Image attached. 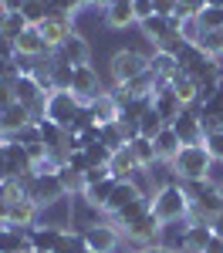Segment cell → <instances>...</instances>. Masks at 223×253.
Instances as JSON below:
<instances>
[{
	"label": "cell",
	"mask_w": 223,
	"mask_h": 253,
	"mask_svg": "<svg viewBox=\"0 0 223 253\" xmlns=\"http://www.w3.org/2000/svg\"><path fill=\"white\" fill-rule=\"evenodd\" d=\"M135 199H142V189L132 182V179H125V182H119V186H115V193H112V199H108L105 213L115 216L119 210H125V206H129V203H135ZM145 199H149V196H145Z\"/></svg>",
	"instance_id": "cell-21"
},
{
	"label": "cell",
	"mask_w": 223,
	"mask_h": 253,
	"mask_svg": "<svg viewBox=\"0 0 223 253\" xmlns=\"http://www.w3.org/2000/svg\"><path fill=\"white\" fill-rule=\"evenodd\" d=\"M71 95L78 98L81 105L95 101L98 95H105V84H101V75L91 68V64H81L75 68V81H71Z\"/></svg>",
	"instance_id": "cell-6"
},
{
	"label": "cell",
	"mask_w": 223,
	"mask_h": 253,
	"mask_svg": "<svg viewBox=\"0 0 223 253\" xmlns=\"http://www.w3.org/2000/svg\"><path fill=\"white\" fill-rule=\"evenodd\" d=\"M203 145L213 156V162H223V132H210V135L203 138Z\"/></svg>",
	"instance_id": "cell-41"
},
{
	"label": "cell",
	"mask_w": 223,
	"mask_h": 253,
	"mask_svg": "<svg viewBox=\"0 0 223 253\" xmlns=\"http://www.w3.org/2000/svg\"><path fill=\"white\" fill-rule=\"evenodd\" d=\"M169 128L176 132V138H179L182 145H203V138H206L203 122H200V112H196V108H182L179 115L169 122Z\"/></svg>",
	"instance_id": "cell-7"
},
{
	"label": "cell",
	"mask_w": 223,
	"mask_h": 253,
	"mask_svg": "<svg viewBox=\"0 0 223 253\" xmlns=\"http://www.w3.org/2000/svg\"><path fill=\"white\" fill-rule=\"evenodd\" d=\"M108 71H112V81L115 84H129L132 78H139V75L149 71V54H142L135 47H122V51L112 54Z\"/></svg>",
	"instance_id": "cell-3"
},
{
	"label": "cell",
	"mask_w": 223,
	"mask_h": 253,
	"mask_svg": "<svg viewBox=\"0 0 223 253\" xmlns=\"http://www.w3.org/2000/svg\"><path fill=\"white\" fill-rule=\"evenodd\" d=\"M142 166L135 162V156L129 152V145L125 149H119V152H112V159H108V172L115 175L119 182H125V179H135V172H139Z\"/></svg>",
	"instance_id": "cell-20"
},
{
	"label": "cell",
	"mask_w": 223,
	"mask_h": 253,
	"mask_svg": "<svg viewBox=\"0 0 223 253\" xmlns=\"http://www.w3.org/2000/svg\"><path fill=\"white\" fill-rule=\"evenodd\" d=\"M41 223V203L34 199H17L10 203V216H7V226H20V230H31Z\"/></svg>",
	"instance_id": "cell-13"
},
{
	"label": "cell",
	"mask_w": 223,
	"mask_h": 253,
	"mask_svg": "<svg viewBox=\"0 0 223 253\" xmlns=\"http://www.w3.org/2000/svg\"><path fill=\"white\" fill-rule=\"evenodd\" d=\"M85 159H88V166H91V169H95V166H108L112 149H108V145H101V142H91V145H85Z\"/></svg>",
	"instance_id": "cell-39"
},
{
	"label": "cell",
	"mask_w": 223,
	"mask_h": 253,
	"mask_svg": "<svg viewBox=\"0 0 223 253\" xmlns=\"http://www.w3.org/2000/svg\"><path fill=\"white\" fill-rule=\"evenodd\" d=\"M200 47L206 58H223V27L220 31H206L200 38Z\"/></svg>",
	"instance_id": "cell-38"
},
{
	"label": "cell",
	"mask_w": 223,
	"mask_h": 253,
	"mask_svg": "<svg viewBox=\"0 0 223 253\" xmlns=\"http://www.w3.org/2000/svg\"><path fill=\"white\" fill-rule=\"evenodd\" d=\"M115 0H91V7H98V10H105V7H112Z\"/></svg>",
	"instance_id": "cell-54"
},
{
	"label": "cell",
	"mask_w": 223,
	"mask_h": 253,
	"mask_svg": "<svg viewBox=\"0 0 223 253\" xmlns=\"http://www.w3.org/2000/svg\"><path fill=\"white\" fill-rule=\"evenodd\" d=\"M64 166H68L71 172H81V175L91 169V166H88V159H85V149H78V152H68V156H64Z\"/></svg>",
	"instance_id": "cell-42"
},
{
	"label": "cell",
	"mask_w": 223,
	"mask_h": 253,
	"mask_svg": "<svg viewBox=\"0 0 223 253\" xmlns=\"http://www.w3.org/2000/svg\"><path fill=\"white\" fill-rule=\"evenodd\" d=\"M88 125H98V122H95V115H91V108H88V105H81L68 132H81V128H88Z\"/></svg>",
	"instance_id": "cell-43"
},
{
	"label": "cell",
	"mask_w": 223,
	"mask_h": 253,
	"mask_svg": "<svg viewBox=\"0 0 223 253\" xmlns=\"http://www.w3.org/2000/svg\"><path fill=\"white\" fill-rule=\"evenodd\" d=\"M105 179H112L108 166H95V169H88V172H85V189L95 186V182H105Z\"/></svg>",
	"instance_id": "cell-44"
},
{
	"label": "cell",
	"mask_w": 223,
	"mask_h": 253,
	"mask_svg": "<svg viewBox=\"0 0 223 253\" xmlns=\"http://www.w3.org/2000/svg\"><path fill=\"white\" fill-rule=\"evenodd\" d=\"M182 7H186L189 14H200L203 7H206V0H182Z\"/></svg>",
	"instance_id": "cell-52"
},
{
	"label": "cell",
	"mask_w": 223,
	"mask_h": 253,
	"mask_svg": "<svg viewBox=\"0 0 223 253\" xmlns=\"http://www.w3.org/2000/svg\"><path fill=\"white\" fill-rule=\"evenodd\" d=\"M169 169H173V175L179 182H203L213 172V156L206 152V145H182L173 156Z\"/></svg>",
	"instance_id": "cell-2"
},
{
	"label": "cell",
	"mask_w": 223,
	"mask_h": 253,
	"mask_svg": "<svg viewBox=\"0 0 223 253\" xmlns=\"http://www.w3.org/2000/svg\"><path fill=\"white\" fill-rule=\"evenodd\" d=\"M139 27H142V34H145V41H149L152 47H159L166 38H173V34L179 31V27L173 24V17H162V14H152V17H145Z\"/></svg>",
	"instance_id": "cell-14"
},
{
	"label": "cell",
	"mask_w": 223,
	"mask_h": 253,
	"mask_svg": "<svg viewBox=\"0 0 223 253\" xmlns=\"http://www.w3.org/2000/svg\"><path fill=\"white\" fill-rule=\"evenodd\" d=\"M31 122H34V118H31V108H27V105H20V101H14L10 108H3V112H0V128H3L0 135H17L20 128H24V125H31Z\"/></svg>",
	"instance_id": "cell-16"
},
{
	"label": "cell",
	"mask_w": 223,
	"mask_h": 253,
	"mask_svg": "<svg viewBox=\"0 0 223 253\" xmlns=\"http://www.w3.org/2000/svg\"><path fill=\"white\" fill-rule=\"evenodd\" d=\"M71 81H75V68L58 58L51 68V91H71Z\"/></svg>",
	"instance_id": "cell-32"
},
{
	"label": "cell",
	"mask_w": 223,
	"mask_h": 253,
	"mask_svg": "<svg viewBox=\"0 0 223 253\" xmlns=\"http://www.w3.org/2000/svg\"><path fill=\"white\" fill-rule=\"evenodd\" d=\"M71 196H64V199H54V203H47V206H41V226H54V230H71Z\"/></svg>",
	"instance_id": "cell-11"
},
{
	"label": "cell",
	"mask_w": 223,
	"mask_h": 253,
	"mask_svg": "<svg viewBox=\"0 0 223 253\" xmlns=\"http://www.w3.org/2000/svg\"><path fill=\"white\" fill-rule=\"evenodd\" d=\"M162 128H166V122H162V115L156 108H149V112L139 118V135H145V138H156Z\"/></svg>",
	"instance_id": "cell-36"
},
{
	"label": "cell",
	"mask_w": 223,
	"mask_h": 253,
	"mask_svg": "<svg viewBox=\"0 0 223 253\" xmlns=\"http://www.w3.org/2000/svg\"><path fill=\"white\" fill-rule=\"evenodd\" d=\"M88 108H91V115L98 125H108V122H119V101L112 98V91H105L98 95L95 101H88Z\"/></svg>",
	"instance_id": "cell-24"
},
{
	"label": "cell",
	"mask_w": 223,
	"mask_h": 253,
	"mask_svg": "<svg viewBox=\"0 0 223 253\" xmlns=\"http://www.w3.org/2000/svg\"><path fill=\"white\" fill-rule=\"evenodd\" d=\"M64 196H68V189H64V182H61L58 172H54V175H38V172H34L27 199H34V203H41V206H47V203L64 199Z\"/></svg>",
	"instance_id": "cell-9"
},
{
	"label": "cell",
	"mask_w": 223,
	"mask_h": 253,
	"mask_svg": "<svg viewBox=\"0 0 223 253\" xmlns=\"http://www.w3.org/2000/svg\"><path fill=\"white\" fill-rule=\"evenodd\" d=\"M115 186H119V179L112 175V179H105V182L88 186V189L81 193V199H85L91 210H101V213H105V206H108V199H112V193H115Z\"/></svg>",
	"instance_id": "cell-22"
},
{
	"label": "cell",
	"mask_w": 223,
	"mask_h": 253,
	"mask_svg": "<svg viewBox=\"0 0 223 253\" xmlns=\"http://www.w3.org/2000/svg\"><path fill=\"white\" fill-rule=\"evenodd\" d=\"M54 253H88V243H85V233L81 230H64L58 240Z\"/></svg>",
	"instance_id": "cell-33"
},
{
	"label": "cell",
	"mask_w": 223,
	"mask_h": 253,
	"mask_svg": "<svg viewBox=\"0 0 223 253\" xmlns=\"http://www.w3.org/2000/svg\"><path fill=\"white\" fill-rule=\"evenodd\" d=\"M186 226H189V219H179V223H162V230H159V243L162 250H169V253H182L186 250Z\"/></svg>",
	"instance_id": "cell-17"
},
{
	"label": "cell",
	"mask_w": 223,
	"mask_h": 253,
	"mask_svg": "<svg viewBox=\"0 0 223 253\" xmlns=\"http://www.w3.org/2000/svg\"><path fill=\"white\" fill-rule=\"evenodd\" d=\"M203 253H223V236L213 233V240L206 243V250H203Z\"/></svg>",
	"instance_id": "cell-51"
},
{
	"label": "cell",
	"mask_w": 223,
	"mask_h": 253,
	"mask_svg": "<svg viewBox=\"0 0 223 253\" xmlns=\"http://www.w3.org/2000/svg\"><path fill=\"white\" fill-rule=\"evenodd\" d=\"M206 7H223V0H206Z\"/></svg>",
	"instance_id": "cell-55"
},
{
	"label": "cell",
	"mask_w": 223,
	"mask_h": 253,
	"mask_svg": "<svg viewBox=\"0 0 223 253\" xmlns=\"http://www.w3.org/2000/svg\"><path fill=\"white\" fill-rule=\"evenodd\" d=\"M152 108V95L149 98H129V101H122L119 105V122H132V125H139V118L145 115Z\"/></svg>",
	"instance_id": "cell-27"
},
{
	"label": "cell",
	"mask_w": 223,
	"mask_h": 253,
	"mask_svg": "<svg viewBox=\"0 0 223 253\" xmlns=\"http://www.w3.org/2000/svg\"><path fill=\"white\" fill-rule=\"evenodd\" d=\"M20 14H24V20H27L31 27H41L44 20L54 14V7H51V0H27Z\"/></svg>",
	"instance_id": "cell-31"
},
{
	"label": "cell",
	"mask_w": 223,
	"mask_h": 253,
	"mask_svg": "<svg viewBox=\"0 0 223 253\" xmlns=\"http://www.w3.org/2000/svg\"><path fill=\"white\" fill-rule=\"evenodd\" d=\"M34 253H41V250H34Z\"/></svg>",
	"instance_id": "cell-58"
},
{
	"label": "cell",
	"mask_w": 223,
	"mask_h": 253,
	"mask_svg": "<svg viewBox=\"0 0 223 253\" xmlns=\"http://www.w3.org/2000/svg\"><path fill=\"white\" fill-rule=\"evenodd\" d=\"M159 230H162L159 216L149 210L142 219H135L132 226H125L122 236H125V240H132V243H139V247H149V243H156V240H159Z\"/></svg>",
	"instance_id": "cell-10"
},
{
	"label": "cell",
	"mask_w": 223,
	"mask_h": 253,
	"mask_svg": "<svg viewBox=\"0 0 223 253\" xmlns=\"http://www.w3.org/2000/svg\"><path fill=\"white\" fill-rule=\"evenodd\" d=\"M85 243H88V250L91 253H115L122 247V230L112 223V219H95V223H88L85 230Z\"/></svg>",
	"instance_id": "cell-4"
},
{
	"label": "cell",
	"mask_w": 223,
	"mask_h": 253,
	"mask_svg": "<svg viewBox=\"0 0 223 253\" xmlns=\"http://www.w3.org/2000/svg\"><path fill=\"white\" fill-rule=\"evenodd\" d=\"M135 253H166V250H162L159 243H149V247H139Z\"/></svg>",
	"instance_id": "cell-53"
},
{
	"label": "cell",
	"mask_w": 223,
	"mask_h": 253,
	"mask_svg": "<svg viewBox=\"0 0 223 253\" xmlns=\"http://www.w3.org/2000/svg\"><path fill=\"white\" fill-rule=\"evenodd\" d=\"M203 61H206V54H203L200 44H182V51L176 54V64H179L182 75H193V71L200 68Z\"/></svg>",
	"instance_id": "cell-30"
},
{
	"label": "cell",
	"mask_w": 223,
	"mask_h": 253,
	"mask_svg": "<svg viewBox=\"0 0 223 253\" xmlns=\"http://www.w3.org/2000/svg\"><path fill=\"white\" fill-rule=\"evenodd\" d=\"M78 108H81V101L71 95V91H51L47 101H44V118H51V122L61 125V128H71Z\"/></svg>",
	"instance_id": "cell-5"
},
{
	"label": "cell",
	"mask_w": 223,
	"mask_h": 253,
	"mask_svg": "<svg viewBox=\"0 0 223 253\" xmlns=\"http://www.w3.org/2000/svg\"><path fill=\"white\" fill-rule=\"evenodd\" d=\"M213 240V223L210 219H189L186 226V253H203Z\"/></svg>",
	"instance_id": "cell-18"
},
{
	"label": "cell",
	"mask_w": 223,
	"mask_h": 253,
	"mask_svg": "<svg viewBox=\"0 0 223 253\" xmlns=\"http://www.w3.org/2000/svg\"><path fill=\"white\" fill-rule=\"evenodd\" d=\"M14 44H17V58L38 61V58H44V54H47V44H44V38H41L38 27H27V31L14 41Z\"/></svg>",
	"instance_id": "cell-19"
},
{
	"label": "cell",
	"mask_w": 223,
	"mask_h": 253,
	"mask_svg": "<svg viewBox=\"0 0 223 253\" xmlns=\"http://www.w3.org/2000/svg\"><path fill=\"white\" fill-rule=\"evenodd\" d=\"M105 20H108V27H129V24H139L135 20V10H132V3H112V7H105Z\"/></svg>",
	"instance_id": "cell-29"
},
{
	"label": "cell",
	"mask_w": 223,
	"mask_h": 253,
	"mask_svg": "<svg viewBox=\"0 0 223 253\" xmlns=\"http://www.w3.org/2000/svg\"><path fill=\"white\" fill-rule=\"evenodd\" d=\"M14 98H17L20 105L34 108V105H41V101L47 98V91H44V84H41L34 75H20V78L14 81Z\"/></svg>",
	"instance_id": "cell-15"
},
{
	"label": "cell",
	"mask_w": 223,
	"mask_h": 253,
	"mask_svg": "<svg viewBox=\"0 0 223 253\" xmlns=\"http://www.w3.org/2000/svg\"><path fill=\"white\" fill-rule=\"evenodd\" d=\"M3 68H7V61H3V58H0V78H3Z\"/></svg>",
	"instance_id": "cell-56"
},
{
	"label": "cell",
	"mask_w": 223,
	"mask_h": 253,
	"mask_svg": "<svg viewBox=\"0 0 223 253\" xmlns=\"http://www.w3.org/2000/svg\"><path fill=\"white\" fill-rule=\"evenodd\" d=\"M38 31H41V38H44V44H47V51H58L61 44L75 34V17L71 14H51Z\"/></svg>",
	"instance_id": "cell-8"
},
{
	"label": "cell",
	"mask_w": 223,
	"mask_h": 253,
	"mask_svg": "<svg viewBox=\"0 0 223 253\" xmlns=\"http://www.w3.org/2000/svg\"><path fill=\"white\" fill-rule=\"evenodd\" d=\"M119 3H132V0H119Z\"/></svg>",
	"instance_id": "cell-57"
},
{
	"label": "cell",
	"mask_w": 223,
	"mask_h": 253,
	"mask_svg": "<svg viewBox=\"0 0 223 253\" xmlns=\"http://www.w3.org/2000/svg\"><path fill=\"white\" fill-rule=\"evenodd\" d=\"M101 145H108L112 152H119V149H125L129 145V138H125V132H122V122H108V125H101Z\"/></svg>",
	"instance_id": "cell-34"
},
{
	"label": "cell",
	"mask_w": 223,
	"mask_h": 253,
	"mask_svg": "<svg viewBox=\"0 0 223 253\" xmlns=\"http://www.w3.org/2000/svg\"><path fill=\"white\" fill-rule=\"evenodd\" d=\"M27 27H31V24L24 20V14H20V10H10V14H0V31H3V34H10L14 41H17L20 34L27 31Z\"/></svg>",
	"instance_id": "cell-35"
},
{
	"label": "cell",
	"mask_w": 223,
	"mask_h": 253,
	"mask_svg": "<svg viewBox=\"0 0 223 253\" xmlns=\"http://www.w3.org/2000/svg\"><path fill=\"white\" fill-rule=\"evenodd\" d=\"M64 230H54V226H31V247L41 253H54V247H58V240Z\"/></svg>",
	"instance_id": "cell-25"
},
{
	"label": "cell",
	"mask_w": 223,
	"mask_h": 253,
	"mask_svg": "<svg viewBox=\"0 0 223 253\" xmlns=\"http://www.w3.org/2000/svg\"><path fill=\"white\" fill-rule=\"evenodd\" d=\"M179 7V0H152V14H162V17H173Z\"/></svg>",
	"instance_id": "cell-46"
},
{
	"label": "cell",
	"mask_w": 223,
	"mask_h": 253,
	"mask_svg": "<svg viewBox=\"0 0 223 253\" xmlns=\"http://www.w3.org/2000/svg\"><path fill=\"white\" fill-rule=\"evenodd\" d=\"M27 0H0V14H10V10H24Z\"/></svg>",
	"instance_id": "cell-50"
},
{
	"label": "cell",
	"mask_w": 223,
	"mask_h": 253,
	"mask_svg": "<svg viewBox=\"0 0 223 253\" xmlns=\"http://www.w3.org/2000/svg\"><path fill=\"white\" fill-rule=\"evenodd\" d=\"M132 10H135V20H145V17H152V0H132Z\"/></svg>",
	"instance_id": "cell-49"
},
{
	"label": "cell",
	"mask_w": 223,
	"mask_h": 253,
	"mask_svg": "<svg viewBox=\"0 0 223 253\" xmlns=\"http://www.w3.org/2000/svg\"><path fill=\"white\" fill-rule=\"evenodd\" d=\"M0 58H3V61H14V58H17V44H14L10 34H3V31H0Z\"/></svg>",
	"instance_id": "cell-45"
},
{
	"label": "cell",
	"mask_w": 223,
	"mask_h": 253,
	"mask_svg": "<svg viewBox=\"0 0 223 253\" xmlns=\"http://www.w3.org/2000/svg\"><path fill=\"white\" fill-rule=\"evenodd\" d=\"M129 152L135 156V162H139L142 169H152V166L159 162V152H156V145H152V138H145V135L132 138V142H129Z\"/></svg>",
	"instance_id": "cell-26"
},
{
	"label": "cell",
	"mask_w": 223,
	"mask_h": 253,
	"mask_svg": "<svg viewBox=\"0 0 223 253\" xmlns=\"http://www.w3.org/2000/svg\"><path fill=\"white\" fill-rule=\"evenodd\" d=\"M14 101H17V98H14V84H7V81L0 78V112H3V108H10Z\"/></svg>",
	"instance_id": "cell-47"
},
{
	"label": "cell",
	"mask_w": 223,
	"mask_h": 253,
	"mask_svg": "<svg viewBox=\"0 0 223 253\" xmlns=\"http://www.w3.org/2000/svg\"><path fill=\"white\" fill-rule=\"evenodd\" d=\"M10 216V196H7V182H0V226H7Z\"/></svg>",
	"instance_id": "cell-48"
},
{
	"label": "cell",
	"mask_w": 223,
	"mask_h": 253,
	"mask_svg": "<svg viewBox=\"0 0 223 253\" xmlns=\"http://www.w3.org/2000/svg\"><path fill=\"white\" fill-rule=\"evenodd\" d=\"M152 213L159 216V223H179V219L193 216V199H189V193H186V186H182L179 179L169 182V186H162V189H156Z\"/></svg>",
	"instance_id": "cell-1"
},
{
	"label": "cell",
	"mask_w": 223,
	"mask_h": 253,
	"mask_svg": "<svg viewBox=\"0 0 223 253\" xmlns=\"http://www.w3.org/2000/svg\"><path fill=\"white\" fill-rule=\"evenodd\" d=\"M17 145H38L41 142V128H38V122H31V125H24L17 135H10Z\"/></svg>",
	"instance_id": "cell-40"
},
{
	"label": "cell",
	"mask_w": 223,
	"mask_h": 253,
	"mask_svg": "<svg viewBox=\"0 0 223 253\" xmlns=\"http://www.w3.org/2000/svg\"><path fill=\"white\" fill-rule=\"evenodd\" d=\"M173 91H176V98L182 101V108H196V105H200V84L189 78V75H182V71L173 75Z\"/></svg>",
	"instance_id": "cell-23"
},
{
	"label": "cell",
	"mask_w": 223,
	"mask_h": 253,
	"mask_svg": "<svg viewBox=\"0 0 223 253\" xmlns=\"http://www.w3.org/2000/svg\"><path fill=\"white\" fill-rule=\"evenodd\" d=\"M152 145H156V152H159V159H162V162H173V156H176V152L182 149V142L176 138V132H173L169 125H166V128H162L159 135L152 138Z\"/></svg>",
	"instance_id": "cell-28"
},
{
	"label": "cell",
	"mask_w": 223,
	"mask_h": 253,
	"mask_svg": "<svg viewBox=\"0 0 223 253\" xmlns=\"http://www.w3.org/2000/svg\"><path fill=\"white\" fill-rule=\"evenodd\" d=\"M88 253H91V250H88Z\"/></svg>",
	"instance_id": "cell-59"
},
{
	"label": "cell",
	"mask_w": 223,
	"mask_h": 253,
	"mask_svg": "<svg viewBox=\"0 0 223 253\" xmlns=\"http://www.w3.org/2000/svg\"><path fill=\"white\" fill-rule=\"evenodd\" d=\"M196 24H200V31H220L223 27V7H203L200 14H196Z\"/></svg>",
	"instance_id": "cell-37"
},
{
	"label": "cell",
	"mask_w": 223,
	"mask_h": 253,
	"mask_svg": "<svg viewBox=\"0 0 223 253\" xmlns=\"http://www.w3.org/2000/svg\"><path fill=\"white\" fill-rule=\"evenodd\" d=\"M54 54H58L64 64H71V68H81V64H91V44H88V41H85L78 31H75V34L64 41V44H61Z\"/></svg>",
	"instance_id": "cell-12"
}]
</instances>
